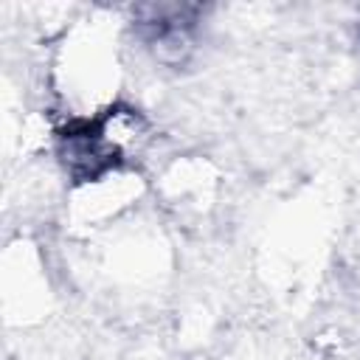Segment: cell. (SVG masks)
I'll return each instance as SVG.
<instances>
[{"mask_svg": "<svg viewBox=\"0 0 360 360\" xmlns=\"http://www.w3.org/2000/svg\"><path fill=\"white\" fill-rule=\"evenodd\" d=\"M146 191V180L135 166H112L93 177L76 180L65 197V217L70 228L82 233L101 231L115 225L124 214H129Z\"/></svg>", "mask_w": 360, "mask_h": 360, "instance_id": "obj_2", "label": "cell"}, {"mask_svg": "<svg viewBox=\"0 0 360 360\" xmlns=\"http://www.w3.org/2000/svg\"><path fill=\"white\" fill-rule=\"evenodd\" d=\"M53 93L68 112V121H90L115 104L118 59L112 39L96 25H82L65 37L56 51Z\"/></svg>", "mask_w": 360, "mask_h": 360, "instance_id": "obj_1", "label": "cell"}]
</instances>
